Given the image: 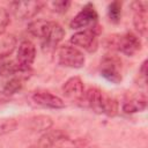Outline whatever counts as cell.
Listing matches in <instances>:
<instances>
[{
    "instance_id": "obj_5",
    "label": "cell",
    "mask_w": 148,
    "mask_h": 148,
    "mask_svg": "<svg viewBox=\"0 0 148 148\" xmlns=\"http://www.w3.org/2000/svg\"><path fill=\"white\" fill-rule=\"evenodd\" d=\"M97 18H98V15H97V12H96L94 5L91 2H88L71 20L69 27L75 30H80V29L84 30V29L91 28L94 24H96Z\"/></svg>"
},
{
    "instance_id": "obj_20",
    "label": "cell",
    "mask_w": 148,
    "mask_h": 148,
    "mask_svg": "<svg viewBox=\"0 0 148 148\" xmlns=\"http://www.w3.org/2000/svg\"><path fill=\"white\" fill-rule=\"evenodd\" d=\"M52 10L56 13H65L68 7L71 6V1H65V0H58V1H52L51 2Z\"/></svg>"
},
{
    "instance_id": "obj_7",
    "label": "cell",
    "mask_w": 148,
    "mask_h": 148,
    "mask_svg": "<svg viewBox=\"0 0 148 148\" xmlns=\"http://www.w3.org/2000/svg\"><path fill=\"white\" fill-rule=\"evenodd\" d=\"M36 58V47L35 45L28 40L24 39L20 43L17 49V56H16V62L20 66V68L24 72H29L32 62Z\"/></svg>"
},
{
    "instance_id": "obj_22",
    "label": "cell",
    "mask_w": 148,
    "mask_h": 148,
    "mask_svg": "<svg viewBox=\"0 0 148 148\" xmlns=\"http://www.w3.org/2000/svg\"><path fill=\"white\" fill-rule=\"evenodd\" d=\"M139 73L141 75V77L143 79V82L146 83V80H147V60H143V62L141 64V67L139 69Z\"/></svg>"
},
{
    "instance_id": "obj_12",
    "label": "cell",
    "mask_w": 148,
    "mask_h": 148,
    "mask_svg": "<svg viewBox=\"0 0 148 148\" xmlns=\"http://www.w3.org/2000/svg\"><path fill=\"white\" fill-rule=\"evenodd\" d=\"M62 94L73 101H82L84 95V84L81 77L72 76L62 84Z\"/></svg>"
},
{
    "instance_id": "obj_15",
    "label": "cell",
    "mask_w": 148,
    "mask_h": 148,
    "mask_svg": "<svg viewBox=\"0 0 148 148\" xmlns=\"http://www.w3.org/2000/svg\"><path fill=\"white\" fill-rule=\"evenodd\" d=\"M52 119L44 114L35 116L28 120V126L34 132H46L52 127Z\"/></svg>"
},
{
    "instance_id": "obj_11",
    "label": "cell",
    "mask_w": 148,
    "mask_h": 148,
    "mask_svg": "<svg viewBox=\"0 0 148 148\" xmlns=\"http://www.w3.org/2000/svg\"><path fill=\"white\" fill-rule=\"evenodd\" d=\"M32 101L40 106L49 109H62L65 108V102L57 95L46 91V90H37L31 96Z\"/></svg>"
},
{
    "instance_id": "obj_6",
    "label": "cell",
    "mask_w": 148,
    "mask_h": 148,
    "mask_svg": "<svg viewBox=\"0 0 148 148\" xmlns=\"http://www.w3.org/2000/svg\"><path fill=\"white\" fill-rule=\"evenodd\" d=\"M101 75L111 83L118 84L123 80L121 75V62L117 57L108 56L101 61L99 67Z\"/></svg>"
},
{
    "instance_id": "obj_10",
    "label": "cell",
    "mask_w": 148,
    "mask_h": 148,
    "mask_svg": "<svg viewBox=\"0 0 148 148\" xmlns=\"http://www.w3.org/2000/svg\"><path fill=\"white\" fill-rule=\"evenodd\" d=\"M134 15H133V25L135 30L140 35H146L147 32V27H148V2L147 1H134L131 5Z\"/></svg>"
},
{
    "instance_id": "obj_23",
    "label": "cell",
    "mask_w": 148,
    "mask_h": 148,
    "mask_svg": "<svg viewBox=\"0 0 148 148\" xmlns=\"http://www.w3.org/2000/svg\"><path fill=\"white\" fill-rule=\"evenodd\" d=\"M29 148H38L37 146H32V147H29Z\"/></svg>"
},
{
    "instance_id": "obj_9",
    "label": "cell",
    "mask_w": 148,
    "mask_h": 148,
    "mask_svg": "<svg viewBox=\"0 0 148 148\" xmlns=\"http://www.w3.org/2000/svg\"><path fill=\"white\" fill-rule=\"evenodd\" d=\"M69 141L67 134L60 130L46 131L37 142L38 148H61L66 142Z\"/></svg>"
},
{
    "instance_id": "obj_3",
    "label": "cell",
    "mask_w": 148,
    "mask_h": 148,
    "mask_svg": "<svg viewBox=\"0 0 148 148\" xmlns=\"http://www.w3.org/2000/svg\"><path fill=\"white\" fill-rule=\"evenodd\" d=\"M101 27L96 23L94 24L91 28L84 29V30H80L77 32H75L69 42L75 46V47H80L83 49L88 52H95L97 50V45H98V35L101 32Z\"/></svg>"
},
{
    "instance_id": "obj_8",
    "label": "cell",
    "mask_w": 148,
    "mask_h": 148,
    "mask_svg": "<svg viewBox=\"0 0 148 148\" xmlns=\"http://www.w3.org/2000/svg\"><path fill=\"white\" fill-rule=\"evenodd\" d=\"M43 5L44 3L42 1H14L10 3V7L13 14L17 18L25 20L37 15V13L42 9Z\"/></svg>"
},
{
    "instance_id": "obj_13",
    "label": "cell",
    "mask_w": 148,
    "mask_h": 148,
    "mask_svg": "<svg viewBox=\"0 0 148 148\" xmlns=\"http://www.w3.org/2000/svg\"><path fill=\"white\" fill-rule=\"evenodd\" d=\"M105 95L106 94L103 90H101L99 88H97V87H90V88H88L87 91H84V95H83L82 101H84L86 104L90 109H92V111H95L97 113H101V111H102V104H103V101H104Z\"/></svg>"
},
{
    "instance_id": "obj_16",
    "label": "cell",
    "mask_w": 148,
    "mask_h": 148,
    "mask_svg": "<svg viewBox=\"0 0 148 148\" xmlns=\"http://www.w3.org/2000/svg\"><path fill=\"white\" fill-rule=\"evenodd\" d=\"M23 79L24 76L22 75H15V76H12L3 86V91L5 94L7 95H13L15 92H17L22 86H23Z\"/></svg>"
},
{
    "instance_id": "obj_21",
    "label": "cell",
    "mask_w": 148,
    "mask_h": 148,
    "mask_svg": "<svg viewBox=\"0 0 148 148\" xmlns=\"http://www.w3.org/2000/svg\"><path fill=\"white\" fill-rule=\"evenodd\" d=\"M8 24H9V14L7 9H5L3 7H0V36L5 32Z\"/></svg>"
},
{
    "instance_id": "obj_1",
    "label": "cell",
    "mask_w": 148,
    "mask_h": 148,
    "mask_svg": "<svg viewBox=\"0 0 148 148\" xmlns=\"http://www.w3.org/2000/svg\"><path fill=\"white\" fill-rule=\"evenodd\" d=\"M28 31L39 38L44 51H52L65 37L64 28L54 22L46 20H36L28 25Z\"/></svg>"
},
{
    "instance_id": "obj_2",
    "label": "cell",
    "mask_w": 148,
    "mask_h": 148,
    "mask_svg": "<svg viewBox=\"0 0 148 148\" xmlns=\"http://www.w3.org/2000/svg\"><path fill=\"white\" fill-rule=\"evenodd\" d=\"M105 45L109 49L120 51L121 53L132 57L141 50V40L133 32H126L123 35L109 36Z\"/></svg>"
},
{
    "instance_id": "obj_14",
    "label": "cell",
    "mask_w": 148,
    "mask_h": 148,
    "mask_svg": "<svg viewBox=\"0 0 148 148\" xmlns=\"http://www.w3.org/2000/svg\"><path fill=\"white\" fill-rule=\"evenodd\" d=\"M147 95L143 92H139L136 95H132L127 98L123 104V111L125 113H135L141 112L147 108Z\"/></svg>"
},
{
    "instance_id": "obj_17",
    "label": "cell",
    "mask_w": 148,
    "mask_h": 148,
    "mask_svg": "<svg viewBox=\"0 0 148 148\" xmlns=\"http://www.w3.org/2000/svg\"><path fill=\"white\" fill-rule=\"evenodd\" d=\"M108 17L110 22L117 24L120 22L121 18V2L120 1H112L108 6Z\"/></svg>"
},
{
    "instance_id": "obj_4",
    "label": "cell",
    "mask_w": 148,
    "mask_h": 148,
    "mask_svg": "<svg viewBox=\"0 0 148 148\" xmlns=\"http://www.w3.org/2000/svg\"><path fill=\"white\" fill-rule=\"evenodd\" d=\"M57 61L60 66L77 69L84 66L86 57L83 52L80 51L77 47L64 45L59 47L57 52Z\"/></svg>"
},
{
    "instance_id": "obj_19",
    "label": "cell",
    "mask_w": 148,
    "mask_h": 148,
    "mask_svg": "<svg viewBox=\"0 0 148 148\" xmlns=\"http://www.w3.org/2000/svg\"><path fill=\"white\" fill-rule=\"evenodd\" d=\"M17 120L15 118H2L0 119V136L14 132L17 128Z\"/></svg>"
},
{
    "instance_id": "obj_18",
    "label": "cell",
    "mask_w": 148,
    "mask_h": 148,
    "mask_svg": "<svg viewBox=\"0 0 148 148\" xmlns=\"http://www.w3.org/2000/svg\"><path fill=\"white\" fill-rule=\"evenodd\" d=\"M117 112H118V102L113 97H111L109 95H105L104 101H103V104H102V111H101V113L111 117V116L117 114Z\"/></svg>"
}]
</instances>
